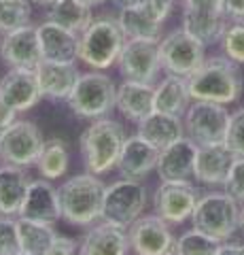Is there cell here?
<instances>
[{"label": "cell", "instance_id": "obj_1", "mask_svg": "<svg viewBox=\"0 0 244 255\" xmlns=\"http://www.w3.org/2000/svg\"><path fill=\"white\" fill-rule=\"evenodd\" d=\"M244 79L238 64L225 55L206 58L193 75L187 77L189 96L193 100L217 102V105H232L240 98Z\"/></svg>", "mask_w": 244, "mask_h": 255}, {"label": "cell", "instance_id": "obj_2", "mask_svg": "<svg viewBox=\"0 0 244 255\" xmlns=\"http://www.w3.org/2000/svg\"><path fill=\"white\" fill-rule=\"evenodd\" d=\"M106 185L98 179V174H75L60 185V204L62 219L73 226H91L102 217Z\"/></svg>", "mask_w": 244, "mask_h": 255}, {"label": "cell", "instance_id": "obj_3", "mask_svg": "<svg viewBox=\"0 0 244 255\" xmlns=\"http://www.w3.org/2000/svg\"><path fill=\"white\" fill-rule=\"evenodd\" d=\"M125 142L123 126L115 119L100 117L93 119L89 128L81 134V153L85 159V168L91 174H106L115 168Z\"/></svg>", "mask_w": 244, "mask_h": 255}, {"label": "cell", "instance_id": "obj_4", "mask_svg": "<svg viewBox=\"0 0 244 255\" xmlns=\"http://www.w3.org/2000/svg\"><path fill=\"white\" fill-rule=\"evenodd\" d=\"M125 41L119 19L96 17L79 34V60L93 70H106L117 64Z\"/></svg>", "mask_w": 244, "mask_h": 255}, {"label": "cell", "instance_id": "obj_5", "mask_svg": "<svg viewBox=\"0 0 244 255\" xmlns=\"http://www.w3.org/2000/svg\"><path fill=\"white\" fill-rule=\"evenodd\" d=\"M191 219L195 230L225 243L240 226V202H236L227 191H210L198 198Z\"/></svg>", "mask_w": 244, "mask_h": 255}, {"label": "cell", "instance_id": "obj_6", "mask_svg": "<svg viewBox=\"0 0 244 255\" xmlns=\"http://www.w3.org/2000/svg\"><path fill=\"white\" fill-rule=\"evenodd\" d=\"M66 102L77 117L100 119L117 107V85L111 77L100 70L79 75L75 90Z\"/></svg>", "mask_w": 244, "mask_h": 255}, {"label": "cell", "instance_id": "obj_7", "mask_svg": "<svg viewBox=\"0 0 244 255\" xmlns=\"http://www.w3.org/2000/svg\"><path fill=\"white\" fill-rule=\"evenodd\" d=\"M147 206V187L136 179H121L104 189L102 219L128 230Z\"/></svg>", "mask_w": 244, "mask_h": 255}, {"label": "cell", "instance_id": "obj_8", "mask_svg": "<svg viewBox=\"0 0 244 255\" xmlns=\"http://www.w3.org/2000/svg\"><path fill=\"white\" fill-rule=\"evenodd\" d=\"M202 41L191 36L187 30H174L168 36L160 38V62L162 68L168 75L176 77H189L202 66L206 60V51H204Z\"/></svg>", "mask_w": 244, "mask_h": 255}, {"label": "cell", "instance_id": "obj_9", "mask_svg": "<svg viewBox=\"0 0 244 255\" xmlns=\"http://www.w3.org/2000/svg\"><path fill=\"white\" fill-rule=\"evenodd\" d=\"M230 128V111L225 105L195 100L185 113V130L198 147L225 142Z\"/></svg>", "mask_w": 244, "mask_h": 255}, {"label": "cell", "instance_id": "obj_10", "mask_svg": "<svg viewBox=\"0 0 244 255\" xmlns=\"http://www.w3.org/2000/svg\"><path fill=\"white\" fill-rule=\"evenodd\" d=\"M43 134L32 122H17L9 124L0 132V157L2 162L19 168L36 164L43 149Z\"/></svg>", "mask_w": 244, "mask_h": 255}, {"label": "cell", "instance_id": "obj_11", "mask_svg": "<svg viewBox=\"0 0 244 255\" xmlns=\"http://www.w3.org/2000/svg\"><path fill=\"white\" fill-rule=\"evenodd\" d=\"M174 0H140L123 6L119 13V26L125 38H160L162 23L172 11Z\"/></svg>", "mask_w": 244, "mask_h": 255}, {"label": "cell", "instance_id": "obj_12", "mask_svg": "<svg viewBox=\"0 0 244 255\" xmlns=\"http://www.w3.org/2000/svg\"><path fill=\"white\" fill-rule=\"evenodd\" d=\"M117 66L125 79L153 83L162 70L160 38H128L117 60Z\"/></svg>", "mask_w": 244, "mask_h": 255}, {"label": "cell", "instance_id": "obj_13", "mask_svg": "<svg viewBox=\"0 0 244 255\" xmlns=\"http://www.w3.org/2000/svg\"><path fill=\"white\" fill-rule=\"evenodd\" d=\"M128 238L136 255H174L176 241L160 215L138 217L128 228Z\"/></svg>", "mask_w": 244, "mask_h": 255}, {"label": "cell", "instance_id": "obj_14", "mask_svg": "<svg viewBox=\"0 0 244 255\" xmlns=\"http://www.w3.org/2000/svg\"><path fill=\"white\" fill-rule=\"evenodd\" d=\"M198 198L189 181H162L155 191V213L168 223H183L191 217Z\"/></svg>", "mask_w": 244, "mask_h": 255}, {"label": "cell", "instance_id": "obj_15", "mask_svg": "<svg viewBox=\"0 0 244 255\" xmlns=\"http://www.w3.org/2000/svg\"><path fill=\"white\" fill-rule=\"evenodd\" d=\"M0 58L11 68H32L43 62L41 41H38L36 26H23L2 36L0 41Z\"/></svg>", "mask_w": 244, "mask_h": 255}, {"label": "cell", "instance_id": "obj_16", "mask_svg": "<svg viewBox=\"0 0 244 255\" xmlns=\"http://www.w3.org/2000/svg\"><path fill=\"white\" fill-rule=\"evenodd\" d=\"M41 98L43 94L38 87L36 70L32 68H11L0 79V100L15 113L36 107Z\"/></svg>", "mask_w": 244, "mask_h": 255}, {"label": "cell", "instance_id": "obj_17", "mask_svg": "<svg viewBox=\"0 0 244 255\" xmlns=\"http://www.w3.org/2000/svg\"><path fill=\"white\" fill-rule=\"evenodd\" d=\"M195 155H198V145L183 136L174 140L172 145L160 149V159H157V172L162 181H189L193 177Z\"/></svg>", "mask_w": 244, "mask_h": 255}, {"label": "cell", "instance_id": "obj_18", "mask_svg": "<svg viewBox=\"0 0 244 255\" xmlns=\"http://www.w3.org/2000/svg\"><path fill=\"white\" fill-rule=\"evenodd\" d=\"M157 159H160V149L145 140L140 134H134L123 142L117 168H119L123 179L140 181L157 168Z\"/></svg>", "mask_w": 244, "mask_h": 255}, {"label": "cell", "instance_id": "obj_19", "mask_svg": "<svg viewBox=\"0 0 244 255\" xmlns=\"http://www.w3.org/2000/svg\"><path fill=\"white\" fill-rule=\"evenodd\" d=\"M19 217L45 221V223H56L62 219V204L58 189L49 181H30L26 198L21 202Z\"/></svg>", "mask_w": 244, "mask_h": 255}, {"label": "cell", "instance_id": "obj_20", "mask_svg": "<svg viewBox=\"0 0 244 255\" xmlns=\"http://www.w3.org/2000/svg\"><path fill=\"white\" fill-rule=\"evenodd\" d=\"M38 30L43 60L47 62H77L79 60V34L56 21H43Z\"/></svg>", "mask_w": 244, "mask_h": 255}, {"label": "cell", "instance_id": "obj_21", "mask_svg": "<svg viewBox=\"0 0 244 255\" xmlns=\"http://www.w3.org/2000/svg\"><path fill=\"white\" fill-rule=\"evenodd\" d=\"M77 62H47L43 60L36 66V79L38 87L45 98L51 100H68L73 94L75 83L79 79Z\"/></svg>", "mask_w": 244, "mask_h": 255}, {"label": "cell", "instance_id": "obj_22", "mask_svg": "<svg viewBox=\"0 0 244 255\" xmlns=\"http://www.w3.org/2000/svg\"><path fill=\"white\" fill-rule=\"evenodd\" d=\"M234 159H236V153L225 142L198 147L193 177L200 183H204V185H223L227 174H230Z\"/></svg>", "mask_w": 244, "mask_h": 255}, {"label": "cell", "instance_id": "obj_23", "mask_svg": "<svg viewBox=\"0 0 244 255\" xmlns=\"http://www.w3.org/2000/svg\"><path fill=\"white\" fill-rule=\"evenodd\" d=\"M130 238L125 228L102 221L85 234L79 255H128Z\"/></svg>", "mask_w": 244, "mask_h": 255}, {"label": "cell", "instance_id": "obj_24", "mask_svg": "<svg viewBox=\"0 0 244 255\" xmlns=\"http://www.w3.org/2000/svg\"><path fill=\"white\" fill-rule=\"evenodd\" d=\"M183 30L195 36L204 45L221 41L227 30V17L221 9H204V6H183Z\"/></svg>", "mask_w": 244, "mask_h": 255}, {"label": "cell", "instance_id": "obj_25", "mask_svg": "<svg viewBox=\"0 0 244 255\" xmlns=\"http://www.w3.org/2000/svg\"><path fill=\"white\" fill-rule=\"evenodd\" d=\"M153 102H155L153 83H143V81L125 79V81L117 87V109L136 124L155 111Z\"/></svg>", "mask_w": 244, "mask_h": 255}, {"label": "cell", "instance_id": "obj_26", "mask_svg": "<svg viewBox=\"0 0 244 255\" xmlns=\"http://www.w3.org/2000/svg\"><path fill=\"white\" fill-rule=\"evenodd\" d=\"M138 134L157 149H163L185 136V124L178 115L153 111V113H149L145 119L138 122Z\"/></svg>", "mask_w": 244, "mask_h": 255}, {"label": "cell", "instance_id": "obj_27", "mask_svg": "<svg viewBox=\"0 0 244 255\" xmlns=\"http://www.w3.org/2000/svg\"><path fill=\"white\" fill-rule=\"evenodd\" d=\"M28 185L30 179L19 166H2L0 168V213L6 215V217L19 215Z\"/></svg>", "mask_w": 244, "mask_h": 255}, {"label": "cell", "instance_id": "obj_28", "mask_svg": "<svg viewBox=\"0 0 244 255\" xmlns=\"http://www.w3.org/2000/svg\"><path fill=\"white\" fill-rule=\"evenodd\" d=\"M189 87H187V79L185 77H176V75H168L163 81L155 87V111L162 113H170V115H183L189 109Z\"/></svg>", "mask_w": 244, "mask_h": 255}, {"label": "cell", "instance_id": "obj_29", "mask_svg": "<svg viewBox=\"0 0 244 255\" xmlns=\"http://www.w3.org/2000/svg\"><path fill=\"white\" fill-rule=\"evenodd\" d=\"M17 234H19V249L30 255H45L53 245V241L58 238L51 223L26 219V217L17 219Z\"/></svg>", "mask_w": 244, "mask_h": 255}, {"label": "cell", "instance_id": "obj_30", "mask_svg": "<svg viewBox=\"0 0 244 255\" xmlns=\"http://www.w3.org/2000/svg\"><path fill=\"white\" fill-rule=\"evenodd\" d=\"M47 19L81 34L93 21V15H91V6L81 2V0H58L56 4L49 6Z\"/></svg>", "mask_w": 244, "mask_h": 255}, {"label": "cell", "instance_id": "obj_31", "mask_svg": "<svg viewBox=\"0 0 244 255\" xmlns=\"http://www.w3.org/2000/svg\"><path fill=\"white\" fill-rule=\"evenodd\" d=\"M68 162H70V155H68L66 140L49 138L43 142L36 166H38V172L43 174V179H60L68 170Z\"/></svg>", "mask_w": 244, "mask_h": 255}, {"label": "cell", "instance_id": "obj_32", "mask_svg": "<svg viewBox=\"0 0 244 255\" xmlns=\"http://www.w3.org/2000/svg\"><path fill=\"white\" fill-rule=\"evenodd\" d=\"M32 2L30 0H0V34H9L30 23Z\"/></svg>", "mask_w": 244, "mask_h": 255}, {"label": "cell", "instance_id": "obj_33", "mask_svg": "<svg viewBox=\"0 0 244 255\" xmlns=\"http://www.w3.org/2000/svg\"><path fill=\"white\" fill-rule=\"evenodd\" d=\"M219 247H221V241L193 228L176 241L174 255H215Z\"/></svg>", "mask_w": 244, "mask_h": 255}, {"label": "cell", "instance_id": "obj_34", "mask_svg": "<svg viewBox=\"0 0 244 255\" xmlns=\"http://www.w3.org/2000/svg\"><path fill=\"white\" fill-rule=\"evenodd\" d=\"M221 45L227 58L236 64H244V21L227 26L221 36Z\"/></svg>", "mask_w": 244, "mask_h": 255}, {"label": "cell", "instance_id": "obj_35", "mask_svg": "<svg viewBox=\"0 0 244 255\" xmlns=\"http://www.w3.org/2000/svg\"><path fill=\"white\" fill-rule=\"evenodd\" d=\"M225 145L230 147L236 155L244 157V107L234 111L230 115V128H227Z\"/></svg>", "mask_w": 244, "mask_h": 255}, {"label": "cell", "instance_id": "obj_36", "mask_svg": "<svg viewBox=\"0 0 244 255\" xmlns=\"http://www.w3.org/2000/svg\"><path fill=\"white\" fill-rule=\"evenodd\" d=\"M223 187L236 202L244 204V157L236 155L232 168H230V174H227V179L223 183Z\"/></svg>", "mask_w": 244, "mask_h": 255}, {"label": "cell", "instance_id": "obj_37", "mask_svg": "<svg viewBox=\"0 0 244 255\" xmlns=\"http://www.w3.org/2000/svg\"><path fill=\"white\" fill-rule=\"evenodd\" d=\"M19 249V234L17 221L2 215L0 217V255H15Z\"/></svg>", "mask_w": 244, "mask_h": 255}, {"label": "cell", "instance_id": "obj_38", "mask_svg": "<svg viewBox=\"0 0 244 255\" xmlns=\"http://www.w3.org/2000/svg\"><path fill=\"white\" fill-rule=\"evenodd\" d=\"M221 6L227 19H232L234 23L244 21V0H221Z\"/></svg>", "mask_w": 244, "mask_h": 255}, {"label": "cell", "instance_id": "obj_39", "mask_svg": "<svg viewBox=\"0 0 244 255\" xmlns=\"http://www.w3.org/2000/svg\"><path fill=\"white\" fill-rule=\"evenodd\" d=\"M45 255H77V243L66 236H58Z\"/></svg>", "mask_w": 244, "mask_h": 255}, {"label": "cell", "instance_id": "obj_40", "mask_svg": "<svg viewBox=\"0 0 244 255\" xmlns=\"http://www.w3.org/2000/svg\"><path fill=\"white\" fill-rule=\"evenodd\" d=\"M215 255H244V245L242 243H221Z\"/></svg>", "mask_w": 244, "mask_h": 255}, {"label": "cell", "instance_id": "obj_41", "mask_svg": "<svg viewBox=\"0 0 244 255\" xmlns=\"http://www.w3.org/2000/svg\"><path fill=\"white\" fill-rule=\"evenodd\" d=\"M13 122H15V111L9 109L2 100H0V132H2L4 128L9 124H13Z\"/></svg>", "mask_w": 244, "mask_h": 255}, {"label": "cell", "instance_id": "obj_42", "mask_svg": "<svg viewBox=\"0 0 244 255\" xmlns=\"http://www.w3.org/2000/svg\"><path fill=\"white\" fill-rule=\"evenodd\" d=\"M30 2L36 4V6H47V9H49V6H51V4H56L58 0H30Z\"/></svg>", "mask_w": 244, "mask_h": 255}, {"label": "cell", "instance_id": "obj_43", "mask_svg": "<svg viewBox=\"0 0 244 255\" xmlns=\"http://www.w3.org/2000/svg\"><path fill=\"white\" fill-rule=\"evenodd\" d=\"M113 2L117 4V6H130V4H136V2H140V0H113Z\"/></svg>", "mask_w": 244, "mask_h": 255}, {"label": "cell", "instance_id": "obj_44", "mask_svg": "<svg viewBox=\"0 0 244 255\" xmlns=\"http://www.w3.org/2000/svg\"><path fill=\"white\" fill-rule=\"evenodd\" d=\"M81 2H85V4H89V6H91V9H93V6H100V4H104V2H106V0H81Z\"/></svg>", "mask_w": 244, "mask_h": 255}, {"label": "cell", "instance_id": "obj_45", "mask_svg": "<svg viewBox=\"0 0 244 255\" xmlns=\"http://www.w3.org/2000/svg\"><path fill=\"white\" fill-rule=\"evenodd\" d=\"M240 226L244 228V204H242V209H240Z\"/></svg>", "mask_w": 244, "mask_h": 255}, {"label": "cell", "instance_id": "obj_46", "mask_svg": "<svg viewBox=\"0 0 244 255\" xmlns=\"http://www.w3.org/2000/svg\"><path fill=\"white\" fill-rule=\"evenodd\" d=\"M15 255H30V253H26V251H17V253H15Z\"/></svg>", "mask_w": 244, "mask_h": 255}]
</instances>
